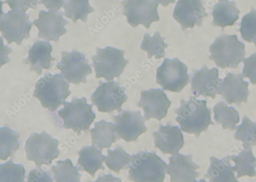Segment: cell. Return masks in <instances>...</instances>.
Listing matches in <instances>:
<instances>
[{"instance_id":"obj_14","label":"cell","mask_w":256,"mask_h":182,"mask_svg":"<svg viewBox=\"0 0 256 182\" xmlns=\"http://www.w3.org/2000/svg\"><path fill=\"white\" fill-rule=\"evenodd\" d=\"M117 137L126 143L136 141L138 137L147 131L140 111H122L118 116H113Z\"/></svg>"},{"instance_id":"obj_37","label":"cell","mask_w":256,"mask_h":182,"mask_svg":"<svg viewBox=\"0 0 256 182\" xmlns=\"http://www.w3.org/2000/svg\"><path fill=\"white\" fill-rule=\"evenodd\" d=\"M28 182H54L50 172L40 169L32 170L28 177Z\"/></svg>"},{"instance_id":"obj_13","label":"cell","mask_w":256,"mask_h":182,"mask_svg":"<svg viewBox=\"0 0 256 182\" xmlns=\"http://www.w3.org/2000/svg\"><path fill=\"white\" fill-rule=\"evenodd\" d=\"M68 23L62 13L55 9H50L48 12L40 10L38 18L33 22L38 30V38L55 43L58 42L60 37L67 32L65 26Z\"/></svg>"},{"instance_id":"obj_5","label":"cell","mask_w":256,"mask_h":182,"mask_svg":"<svg viewBox=\"0 0 256 182\" xmlns=\"http://www.w3.org/2000/svg\"><path fill=\"white\" fill-rule=\"evenodd\" d=\"M63 105L64 108L58 114L64 121V128L78 134L90 129L96 115L92 111L93 105L88 104L86 98L74 97L71 103L66 102Z\"/></svg>"},{"instance_id":"obj_26","label":"cell","mask_w":256,"mask_h":182,"mask_svg":"<svg viewBox=\"0 0 256 182\" xmlns=\"http://www.w3.org/2000/svg\"><path fill=\"white\" fill-rule=\"evenodd\" d=\"M213 111L216 123L222 124L223 130H236V125L240 123V116L234 108L228 107L225 103L220 102L214 106Z\"/></svg>"},{"instance_id":"obj_42","label":"cell","mask_w":256,"mask_h":182,"mask_svg":"<svg viewBox=\"0 0 256 182\" xmlns=\"http://www.w3.org/2000/svg\"><path fill=\"white\" fill-rule=\"evenodd\" d=\"M2 5L3 3L2 2V1H0V18H1L2 15L4 14L2 11Z\"/></svg>"},{"instance_id":"obj_2","label":"cell","mask_w":256,"mask_h":182,"mask_svg":"<svg viewBox=\"0 0 256 182\" xmlns=\"http://www.w3.org/2000/svg\"><path fill=\"white\" fill-rule=\"evenodd\" d=\"M129 179L134 182H164L168 165L155 152H141L131 157Z\"/></svg>"},{"instance_id":"obj_23","label":"cell","mask_w":256,"mask_h":182,"mask_svg":"<svg viewBox=\"0 0 256 182\" xmlns=\"http://www.w3.org/2000/svg\"><path fill=\"white\" fill-rule=\"evenodd\" d=\"M230 160V156L222 160L211 157L210 165L204 178L210 182H239L234 176Z\"/></svg>"},{"instance_id":"obj_1","label":"cell","mask_w":256,"mask_h":182,"mask_svg":"<svg viewBox=\"0 0 256 182\" xmlns=\"http://www.w3.org/2000/svg\"><path fill=\"white\" fill-rule=\"evenodd\" d=\"M176 118L181 130L197 138L206 131L210 125H214L211 120L210 109L206 107V100L197 99L191 96L188 102L180 101V106L175 111Z\"/></svg>"},{"instance_id":"obj_25","label":"cell","mask_w":256,"mask_h":182,"mask_svg":"<svg viewBox=\"0 0 256 182\" xmlns=\"http://www.w3.org/2000/svg\"><path fill=\"white\" fill-rule=\"evenodd\" d=\"M78 153L80 156L78 161V165L92 177H94L98 170H104L102 164L105 156L100 150L92 146L83 148Z\"/></svg>"},{"instance_id":"obj_35","label":"cell","mask_w":256,"mask_h":182,"mask_svg":"<svg viewBox=\"0 0 256 182\" xmlns=\"http://www.w3.org/2000/svg\"><path fill=\"white\" fill-rule=\"evenodd\" d=\"M242 38L246 41L252 42L256 45V13L254 9L242 18L240 30Z\"/></svg>"},{"instance_id":"obj_10","label":"cell","mask_w":256,"mask_h":182,"mask_svg":"<svg viewBox=\"0 0 256 182\" xmlns=\"http://www.w3.org/2000/svg\"><path fill=\"white\" fill-rule=\"evenodd\" d=\"M29 18L26 12L16 9L0 19V31L9 44L14 42L20 45L24 39L30 38L32 23Z\"/></svg>"},{"instance_id":"obj_33","label":"cell","mask_w":256,"mask_h":182,"mask_svg":"<svg viewBox=\"0 0 256 182\" xmlns=\"http://www.w3.org/2000/svg\"><path fill=\"white\" fill-rule=\"evenodd\" d=\"M108 156L105 157V164L112 171L119 174L120 170L130 165L131 156L124 149L116 147L114 151L108 150Z\"/></svg>"},{"instance_id":"obj_30","label":"cell","mask_w":256,"mask_h":182,"mask_svg":"<svg viewBox=\"0 0 256 182\" xmlns=\"http://www.w3.org/2000/svg\"><path fill=\"white\" fill-rule=\"evenodd\" d=\"M52 170L56 182H81V175L69 159L57 161L56 166H53Z\"/></svg>"},{"instance_id":"obj_22","label":"cell","mask_w":256,"mask_h":182,"mask_svg":"<svg viewBox=\"0 0 256 182\" xmlns=\"http://www.w3.org/2000/svg\"><path fill=\"white\" fill-rule=\"evenodd\" d=\"M240 13L236 2L220 0L212 9V24L222 28L232 26L238 19Z\"/></svg>"},{"instance_id":"obj_41","label":"cell","mask_w":256,"mask_h":182,"mask_svg":"<svg viewBox=\"0 0 256 182\" xmlns=\"http://www.w3.org/2000/svg\"><path fill=\"white\" fill-rule=\"evenodd\" d=\"M41 3L44 4V5L48 9H55L59 10L60 7L64 5V1H42Z\"/></svg>"},{"instance_id":"obj_29","label":"cell","mask_w":256,"mask_h":182,"mask_svg":"<svg viewBox=\"0 0 256 182\" xmlns=\"http://www.w3.org/2000/svg\"><path fill=\"white\" fill-rule=\"evenodd\" d=\"M20 136L8 127L0 128V160H6L18 149Z\"/></svg>"},{"instance_id":"obj_28","label":"cell","mask_w":256,"mask_h":182,"mask_svg":"<svg viewBox=\"0 0 256 182\" xmlns=\"http://www.w3.org/2000/svg\"><path fill=\"white\" fill-rule=\"evenodd\" d=\"M62 7L66 9L64 12L66 16L72 19L75 23L78 19L84 23L87 22L88 14L94 11L88 0H70L68 3H64Z\"/></svg>"},{"instance_id":"obj_24","label":"cell","mask_w":256,"mask_h":182,"mask_svg":"<svg viewBox=\"0 0 256 182\" xmlns=\"http://www.w3.org/2000/svg\"><path fill=\"white\" fill-rule=\"evenodd\" d=\"M90 133L92 146L100 151L110 148L117 140L114 124L106 122L104 120L96 123L94 128L92 129Z\"/></svg>"},{"instance_id":"obj_6","label":"cell","mask_w":256,"mask_h":182,"mask_svg":"<svg viewBox=\"0 0 256 182\" xmlns=\"http://www.w3.org/2000/svg\"><path fill=\"white\" fill-rule=\"evenodd\" d=\"M174 1H161V0H128L122 2V14L126 16L127 21L133 27L142 24L146 28H150L154 22L160 21L158 12L160 4L166 6Z\"/></svg>"},{"instance_id":"obj_4","label":"cell","mask_w":256,"mask_h":182,"mask_svg":"<svg viewBox=\"0 0 256 182\" xmlns=\"http://www.w3.org/2000/svg\"><path fill=\"white\" fill-rule=\"evenodd\" d=\"M209 50L211 53L209 59L222 69H236L246 55L245 45L239 41L236 34L218 37Z\"/></svg>"},{"instance_id":"obj_9","label":"cell","mask_w":256,"mask_h":182,"mask_svg":"<svg viewBox=\"0 0 256 182\" xmlns=\"http://www.w3.org/2000/svg\"><path fill=\"white\" fill-rule=\"evenodd\" d=\"M187 66L178 58H165L157 69L156 83L164 90L180 93L189 82Z\"/></svg>"},{"instance_id":"obj_27","label":"cell","mask_w":256,"mask_h":182,"mask_svg":"<svg viewBox=\"0 0 256 182\" xmlns=\"http://www.w3.org/2000/svg\"><path fill=\"white\" fill-rule=\"evenodd\" d=\"M230 159L234 163L232 170L238 173L237 178L248 176H256V161L251 149L244 150L238 156H230Z\"/></svg>"},{"instance_id":"obj_40","label":"cell","mask_w":256,"mask_h":182,"mask_svg":"<svg viewBox=\"0 0 256 182\" xmlns=\"http://www.w3.org/2000/svg\"><path fill=\"white\" fill-rule=\"evenodd\" d=\"M88 182H122V181L120 178L109 174L98 177L95 182L89 181Z\"/></svg>"},{"instance_id":"obj_7","label":"cell","mask_w":256,"mask_h":182,"mask_svg":"<svg viewBox=\"0 0 256 182\" xmlns=\"http://www.w3.org/2000/svg\"><path fill=\"white\" fill-rule=\"evenodd\" d=\"M58 141L46 131L34 133L27 140L26 151L27 159L34 162L38 168L44 165L50 166L60 154Z\"/></svg>"},{"instance_id":"obj_16","label":"cell","mask_w":256,"mask_h":182,"mask_svg":"<svg viewBox=\"0 0 256 182\" xmlns=\"http://www.w3.org/2000/svg\"><path fill=\"white\" fill-rule=\"evenodd\" d=\"M174 17L182 29L193 28L195 25L202 27V19L208 16L203 4L200 0H180L174 12Z\"/></svg>"},{"instance_id":"obj_36","label":"cell","mask_w":256,"mask_h":182,"mask_svg":"<svg viewBox=\"0 0 256 182\" xmlns=\"http://www.w3.org/2000/svg\"><path fill=\"white\" fill-rule=\"evenodd\" d=\"M256 53L252 54L250 57L244 58L243 60L244 67L243 70L242 76L244 77L250 78V83L252 85H256Z\"/></svg>"},{"instance_id":"obj_34","label":"cell","mask_w":256,"mask_h":182,"mask_svg":"<svg viewBox=\"0 0 256 182\" xmlns=\"http://www.w3.org/2000/svg\"><path fill=\"white\" fill-rule=\"evenodd\" d=\"M26 170L21 165H15L10 160L0 165V182H24Z\"/></svg>"},{"instance_id":"obj_19","label":"cell","mask_w":256,"mask_h":182,"mask_svg":"<svg viewBox=\"0 0 256 182\" xmlns=\"http://www.w3.org/2000/svg\"><path fill=\"white\" fill-rule=\"evenodd\" d=\"M222 79L219 78L218 70L216 68L209 69L204 66L196 71L192 79L191 90L196 97L200 96L214 99L218 86Z\"/></svg>"},{"instance_id":"obj_17","label":"cell","mask_w":256,"mask_h":182,"mask_svg":"<svg viewBox=\"0 0 256 182\" xmlns=\"http://www.w3.org/2000/svg\"><path fill=\"white\" fill-rule=\"evenodd\" d=\"M248 86L249 83L243 80L242 74L228 73L220 84L216 93L222 95L228 104L240 106L248 102Z\"/></svg>"},{"instance_id":"obj_3","label":"cell","mask_w":256,"mask_h":182,"mask_svg":"<svg viewBox=\"0 0 256 182\" xmlns=\"http://www.w3.org/2000/svg\"><path fill=\"white\" fill-rule=\"evenodd\" d=\"M70 84L60 74H46L36 84L34 96L40 100L42 107L55 111L66 102L71 94Z\"/></svg>"},{"instance_id":"obj_31","label":"cell","mask_w":256,"mask_h":182,"mask_svg":"<svg viewBox=\"0 0 256 182\" xmlns=\"http://www.w3.org/2000/svg\"><path fill=\"white\" fill-rule=\"evenodd\" d=\"M164 39L158 31L155 32L153 37L146 33L144 35L140 48L147 52L148 58L151 59L153 56H155L156 59H160L166 55L164 49L168 46L164 42Z\"/></svg>"},{"instance_id":"obj_21","label":"cell","mask_w":256,"mask_h":182,"mask_svg":"<svg viewBox=\"0 0 256 182\" xmlns=\"http://www.w3.org/2000/svg\"><path fill=\"white\" fill-rule=\"evenodd\" d=\"M52 50V46L48 42H36L30 49L28 56L24 60V63L30 64V70L40 75L42 69H50L51 62L55 60L51 56Z\"/></svg>"},{"instance_id":"obj_32","label":"cell","mask_w":256,"mask_h":182,"mask_svg":"<svg viewBox=\"0 0 256 182\" xmlns=\"http://www.w3.org/2000/svg\"><path fill=\"white\" fill-rule=\"evenodd\" d=\"M236 130L237 131L234 138L242 141L244 150H250L252 147L256 146V123L252 122L247 116H244L242 125L236 127Z\"/></svg>"},{"instance_id":"obj_18","label":"cell","mask_w":256,"mask_h":182,"mask_svg":"<svg viewBox=\"0 0 256 182\" xmlns=\"http://www.w3.org/2000/svg\"><path fill=\"white\" fill-rule=\"evenodd\" d=\"M191 155L177 154L170 157L166 174L170 176V182H193L200 175L196 170L200 167L192 160Z\"/></svg>"},{"instance_id":"obj_8","label":"cell","mask_w":256,"mask_h":182,"mask_svg":"<svg viewBox=\"0 0 256 182\" xmlns=\"http://www.w3.org/2000/svg\"><path fill=\"white\" fill-rule=\"evenodd\" d=\"M97 54L92 57L96 78H104L110 82L114 77L120 76L129 63L124 57V51L106 47L104 49L96 48Z\"/></svg>"},{"instance_id":"obj_20","label":"cell","mask_w":256,"mask_h":182,"mask_svg":"<svg viewBox=\"0 0 256 182\" xmlns=\"http://www.w3.org/2000/svg\"><path fill=\"white\" fill-rule=\"evenodd\" d=\"M153 137L155 148L164 154L177 155L184 145L183 135L176 126L160 125L158 130L154 132Z\"/></svg>"},{"instance_id":"obj_11","label":"cell","mask_w":256,"mask_h":182,"mask_svg":"<svg viewBox=\"0 0 256 182\" xmlns=\"http://www.w3.org/2000/svg\"><path fill=\"white\" fill-rule=\"evenodd\" d=\"M56 67L61 71L63 78L76 85L86 83L88 75L92 73L88 59L76 50L62 51L61 61Z\"/></svg>"},{"instance_id":"obj_43","label":"cell","mask_w":256,"mask_h":182,"mask_svg":"<svg viewBox=\"0 0 256 182\" xmlns=\"http://www.w3.org/2000/svg\"><path fill=\"white\" fill-rule=\"evenodd\" d=\"M207 182L206 181L204 180V179H201L200 181H194V182Z\"/></svg>"},{"instance_id":"obj_15","label":"cell","mask_w":256,"mask_h":182,"mask_svg":"<svg viewBox=\"0 0 256 182\" xmlns=\"http://www.w3.org/2000/svg\"><path fill=\"white\" fill-rule=\"evenodd\" d=\"M170 105L172 102L162 90L151 89L142 91L137 106L142 108L146 120L155 118L160 121L166 117Z\"/></svg>"},{"instance_id":"obj_12","label":"cell","mask_w":256,"mask_h":182,"mask_svg":"<svg viewBox=\"0 0 256 182\" xmlns=\"http://www.w3.org/2000/svg\"><path fill=\"white\" fill-rule=\"evenodd\" d=\"M125 90L119 84L111 81L108 83L100 82V86L92 95L91 100L99 112L112 113L122 112V106L127 100Z\"/></svg>"},{"instance_id":"obj_39","label":"cell","mask_w":256,"mask_h":182,"mask_svg":"<svg viewBox=\"0 0 256 182\" xmlns=\"http://www.w3.org/2000/svg\"><path fill=\"white\" fill-rule=\"evenodd\" d=\"M12 52V50L4 44L2 37H0V69L10 61L8 55Z\"/></svg>"},{"instance_id":"obj_38","label":"cell","mask_w":256,"mask_h":182,"mask_svg":"<svg viewBox=\"0 0 256 182\" xmlns=\"http://www.w3.org/2000/svg\"><path fill=\"white\" fill-rule=\"evenodd\" d=\"M37 2L36 1H11V0L6 1V3H8L12 10L17 9L25 12L29 8H36Z\"/></svg>"}]
</instances>
